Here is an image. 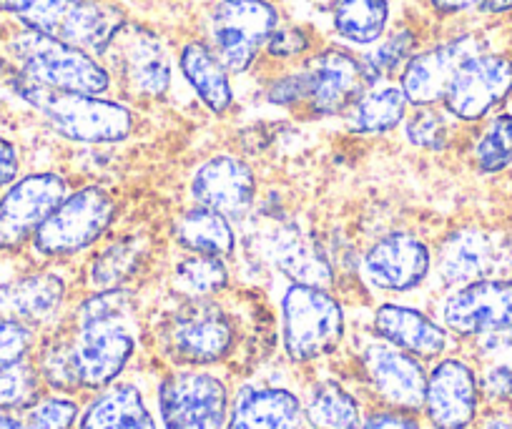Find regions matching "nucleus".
<instances>
[{
	"mask_svg": "<svg viewBox=\"0 0 512 429\" xmlns=\"http://www.w3.org/2000/svg\"><path fill=\"white\" fill-rule=\"evenodd\" d=\"M134 312L126 286L83 299L71 332L63 334L78 389L101 392L121 377L136 352Z\"/></svg>",
	"mask_w": 512,
	"mask_h": 429,
	"instance_id": "obj_1",
	"label": "nucleus"
},
{
	"mask_svg": "<svg viewBox=\"0 0 512 429\" xmlns=\"http://www.w3.org/2000/svg\"><path fill=\"white\" fill-rule=\"evenodd\" d=\"M11 86L28 106L36 108L53 131L76 143H121L136 128V116L128 106L103 96L71 93L33 83L21 73H11Z\"/></svg>",
	"mask_w": 512,
	"mask_h": 429,
	"instance_id": "obj_2",
	"label": "nucleus"
},
{
	"mask_svg": "<svg viewBox=\"0 0 512 429\" xmlns=\"http://www.w3.org/2000/svg\"><path fill=\"white\" fill-rule=\"evenodd\" d=\"M362 61L344 48H324L294 73L269 86L267 101L274 106L309 108L312 116H342L367 88Z\"/></svg>",
	"mask_w": 512,
	"mask_h": 429,
	"instance_id": "obj_3",
	"label": "nucleus"
},
{
	"mask_svg": "<svg viewBox=\"0 0 512 429\" xmlns=\"http://www.w3.org/2000/svg\"><path fill=\"white\" fill-rule=\"evenodd\" d=\"M16 71L46 88L103 96L111 88V71L91 53L68 46L61 38L23 31L11 43Z\"/></svg>",
	"mask_w": 512,
	"mask_h": 429,
	"instance_id": "obj_4",
	"label": "nucleus"
},
{
	"mask_svg": "<svg viewBox=\"0 0 512 429\" xmlns=\"http://www.w3.org/2000/svg\"><path fill=\"white\" fill-rule=\"evenodd\" d=\"M344 339V309L329 289L292 284L282 299V342L292 362L327 357Z\"/></svg>",
	"mask_w": 512,
	"mask_h": 429,
	"instance_id": "obj_5",
	"label": "nucleus"
},
{
	"mask_svg": "<svg viewBox=\"0 0 512 429\" xmlns=\"http://www.w3.org/2000/svg\"><path fill=\"white\" fill-rule=\"evenodd\" d=\"M118 216V201L103 186H83L61 201L46 224L33 234L38 254L61 259L96 246L111 231Z\"/></svg>",
	"mask_w": 512,
	"mask_h": 429,
	"instance_id": "obj_6",
	"label": "nucleus"
},
{
	"mask_svg": "<svg viewBox=\"0 0 512 429\" xmlns=\"http://www.w3.org/2000/svg\"><path fill=\"white\" fill-rule=\"evenodd\" d=\"M234 337L231 317L211 299L186 302L161 329L164 352L186 367H209L226 359Z\"/></svg>",
	"mask_w": 512,
	"mask_h": 429,
	"instance_id": "obj_7",
	"label": "nucleus"
},
{
	"mask_svg": "<svg viewBox=\"0 0 512 429\" xmlns=\"http://www.w3.org/2000/svg\"><path fill=\"white\" fill-rule=\"evenodd\" d=\"M229 389L204 369H179L161 379L159 414L164 429H226Z\"/></svg>",
	"mask_w": 512,
	"mask_h": 429,
	"instance_id": "obj_8",
	"label": "nucleus"
},
{
	"mask_svg": "<svg viewBox=\"0 0 512 429\" xmlns=\"http://www.w3.org/2000/svg\"><path fill=\"white\" fill-rule=\"evenodd\" d=\"M277 28L279 11L269 0H219L209 21L214 53L229 73L249 71Z\"/></svg>",
	"mask_w": 512,
	"mask_h": 429,
	"instance_id": "obj_9",
	"label": "nucleus"
},
{
	"mask_svg": "<svg viewBox=\"0 0 512 429\" xmlns=\"http://www.w3.org/2000/svg\"><path fill=\"white\" fill-rule=\"evenodd\" d=\"M512 96V58L505 53H477L452 78L442 106L452 118L477 123Z\"/></svg>",
	"mask_w": 512,
	"mask_h": 429,
	"instance_id": "obj_10",
	"label": "nucleus"
},
{
	"mask_svg": "<svg viewBox=\"0 0 512 429\" xmlns=\"http://www.w3.org/2000/svg\"><path fill=\"white\" fill-rule=\"evenodd\" d=\"M442 327L457 337H495L512 332V279H477L455 286L442 304Z\"/></svg>",
	"mask_w": 512,
	"mask_h": 429,
	"instance_id": "obj_11",
	"label": "nucleus"
},
{
	"mask_svg": "<svg viewBox=\"0 0 512 429\" xmlns=\"http://www.w3.org/2000/svg\"><path fill=\"white\" fill-rule=\"evenodd\" d=\"M118 81L134 98H161L171 86V61L154 31L126 23L106 51Z\"/></svg>",
	"mask_w": 512,
	"mask_h": 429,
	"instance_id": "obj_12",
	"label": "nucleus"
},
{
	"mask_svg": "<svg viewBox=\"0 0 512 429\" xmlns=\"http://www.w3.org/2000/svg\"><path fill=\"white\" fill-rule=\"evenodd\" d=\"M437 269L447 286H462L477 279H512V244L482 226H462L440 246Z\"/></svg>",
	"mask_w": 512,
	"mask_h": 429,
	"instance_id": "obj_13",
	"label": "nucleus"
},
{
	"mask_svg": "<svg viewBox=\"0 0 512 429\" xmlns=\"http://www.w3.org/2000/svg\"><path fill=\"white\" fill-rule=\"evenodd\" d=\"M362 269L379 292L405 294L425 284L430 276L432 249L415 231H390L369 246Z\"/></svg>",
	"mask_w": 512,
	"mask_h": 429,
	"instance_id": "obj_14",
	"label": "nucleus"
},
{
	"mask_svg": "<svg viewBox=\"0 0 512 429\" xmlns=\"http://www.w3.org/2000/svg\"><path fill=\"white\" fill-rule=\"evenodd\" d=\"M369 387L390 409L420 412L425 407L427 372L415 354L390 342H369L362 352Z\"/></svg>",
	"mask_w": 512,
	"mask_h": 429,
	"instance_id": "obj_15",
	"label": "nucleus"
},
{
	"mask_svg": "<svg viewBox=\"0 0 512 429\" xmlns=\"http://www.w3.org/2000/svg\"><path fill=\"white\" fill-rule=\"evenodd\" d=\"M68 194V181L51 171L16 181L0 199V246H18L33 239Z\"/></svg>",
	"mask_w": 512,
	"mask_h": 429,
	"instance_id": "obj_16",
	"label": "nucleus"
},
{
	"mask_svg": "<svg viewBox=\"0 0 512 429\" xmlns=\"http://www.w3.org/2000/svg\"><path fill=\"white\" fill-rule=\"evenodd\" d=\"M480 377L457 357H445L427 374L425 414L435 429H470L480 412Z\"/></svg>",
	"mask_w": 512,
	"mask_h": 429,
	"instance_id": "obj_17",
	"label": "nucleus"
},
{
	"mask_svg": "<svg viewBox=\"0 0 512 429\" xmlns=\"http://www.w3.org/2000/svg\"><path fill=\"white\" fill-rule=\"evenodd\" d=\"M482 53L480 38L465 33L452 41L437 43L427 51L415 53L402 68L400 88L405 91L410 106H437L445 98L452 78L467 58Z\"/></svg>",
	"mask_w": 512,
	"mask_h": 429,
	"instance_id": "obj_18",
	"label": "nucleus"
},
{
	"mask_svg": "<svg viewBox=\"0 0 512 429\" xmlns=\"http://www.w3.org/2000/svg\"><path fill=\"white\" fill-rule=\"evenodd\" d=\"M189 194L194 204L209 206L226 219H244L254 209L256 174L239 156H211L191 176Z\"/></svg>",
	"mask_w": 512,
	"mask_h": 429,
	"instance_id": "obj_19",
	"label": "nucleus"
},
{
	"mask_svg": "<svg viewBox=\"0 0 512 429\" xmlns=\"http://www.w3.org/2000/svg\"><path fill=\"white\" fill-rule=\"evenodd\" d=\"M302 399L284 387L246 384L236 392L226 429H304Z\"/></svg>",
	"mask_w": 512,
	"mask_h": 429,
	"instance_id": "obj_20",
	"label": "nucleus"
},
{
	"mask_svg": "<svg viewBox=\"0 0 512 429\" xmlns=\"http://www.w3.org/2000/svg\"><path fill=\"white\" fill-rule=\"evenodd\" d=\"M374 332L417 359H437L447 349V329L407 304L387 302L374 312Z\"/></svg>",
	"mask_w": 512,
	"mask_h": 429,
	"instance_id": "obj_21",
	"label": "nucleus"
},
{
	"mask_svg": "<svg viewBox=\"0 0 512 429\" xmlns=\"http://www.w3.org/2000/svg\"><path fill=\"white\" fill-rule=\"evenodd\" d=\"M267 251L272 264L287 276L292 284L319 286V289H332L334 266L327 259L317 241L309 239L304 231L294 226H279L267 239Z\"/></svg>",
	"mask_w": 512,
	"mask_h": 429,
	"instance_id": "obj_22",
	"label": "nucleus"
},
{
	"mask_svg": "<svg viewBox=\"0 0 512 429\" xmlns=\"http://www.w3.org/2000/svg\"><path fill=\"white\" fill-rule=\"evenodd\" d=\"M63 302L66 281L53 271H38L0 286V314L18 322H46L63 307Z\"/></svg>",
	"mask_w": 512,
	"mask_h": 429,
	"instance_id": "obj_23",
	"label": "nucleus"
},
{
	"mask_svg": "<svg viewBox=\"0 0 512 429\" xmlns=\"http://www.w3.org/2000/svg\"><path fill=\"white\" fill-rule=\"evenodd\" d=\"M78 429H161L136 384L118 382L101 389L86 407Z\"/></svg>",
	"mask_w": 512,
	"mask_h": 429,
	"instance_id": "obj_24",
	"label": "nucleus"
},
{
	"mask_svg": "<svg viewBox=\"0 0 512 429\" xmlns=\"http://www.w3.org/2000/svg\"><path fill=\"white\" fill-rule=\"evenodd\" d=\"M126 26L121 8L106 0H83L61 23L53 38H61L68 46H76L91 56H106L113 38Z\"/></svg>",
	"mask_w": 512,
	"mask_h": 429,
	"instance_id": "obj_25",
	"label": "nucleus"
},
{
	"mask_svg": "<svg viewBox=\"0 0 512 429\" xmlns=\"http://www.w3.org/2000/svg\"><path fill=\"white\" fill-rule=\"evenodd\" d=\"M171 236L186 254L226 259L236 249V231L231 226V219L201 204L186 206L176 216L174 224H171Z\"/></svg>",
	"mask_w": 512,
	"mask_h": 429,
	"instance_id": "obj_26",
	"label": "nucleus"
},
{
	"mask_svg": "<svg viewBox=\"0 0 512 429\" xmlns=\"http://www.w3.org/2000/svg\"><path fill=\"white\" fill-rule=\"evenodd\" d=\"M179 66L189 86L199 96V101L216 116H224L234 106V91H231L229 71L216 56L214 48L201 41H191L181 48Z\"/></svg>",
	"mask_w": 512,
	"mask_h": 429,
	"instance_id": "obj_27",
	"label": "nucleus"
},
{
	"mask_svg": "<svg viewBox=\"0 0 512 429\" xmlns=\"http://www.w3.org/2000/svg\"><path fill=\"white\" fill-rule=\"evenodd\" d=\"M407 101L405 91L395 83H372L362 91V96L354 101L349 108L347 126L354 133H364V136H382V133L395 131L402 126L407 118Z\"/></svg>",
	"mask_w": 512,
	"mask_h": 429,
	"instance_id": "obj_28",
	"label": "nucleus"
},
{
	"mask_svg": "<svg viewBox=\"0 0 512 429\" xmlns=\"http://www.w3.org/2000/svg\"><path fill=\"white\" fill-rule=\"evenodd\" d=\"M146 259H149V241L144 236H116L93 254L91 264H88V284L93 292L121 289L139 274Z\"/></svg>",
	"mask_w": 512,
	"mask_h": 429,
	"instance_id": "obj_29",
	"label": "nucleus"
},
{
	"mask_svg": "<svg viewBox=\"0 0 512 429\" xmlns=\"http://www.w3.org/2000/svg\"><path fill=\"white\" fill-rule=\"evenodd\" d=\"M304 407V422L312 429H359L362 412L359 404L342 384L319 382L309 392Z\"/></svg>",
	"mask_w": 512,
	"mask_h": 429,
	"instance_id": "obj_30",
	"label": "nucleus"
},
{
	"mask_svg": "<svg viewBox=\"0 0 512 429\" xmlns=\"http://www.w3.org/2000/svg\"><path fill=\"white\" fill-rule=\"evenodd\" d=\"M229 286V269L221 256L189 254L176 261L171 271V289L186 302L211 299Z\"/></svg>",
	"mask_w": 512,
	"mask_h": 429,
	"instance_id": "obj_31",
	"label": "nucleus"
},
{
	"mask_svg": "<svg viewBox=\"0 0 512 429\" xmlns=\"http://www.w3.org/2000/svg\"><path fill=\"white\" fill-rule=\"evenodd\" d=\"M390 21L387 0H339L334 6V31L349 43L369 46L382 38Z\"/></svg>",
	"mask_w": 512,
	"mask_h": 429,
	"instance_id": "obj_32",
	"label": "nucleus"
},
{
	"mask_svg": "<svg viewBox=\"0 0 512 429\" xmlns=\"http://www.w3.org/2000/svg\"><path fill=\"white\" fill-rule=\"evenodd\" d=\"M472 164L482 174H502L512 166V113L500 111L487 121L472 146Z\"/></svg>",
	"mask_w": 512,
	"mask_h": 429,
	"instance_id": "obj_33",
	"label": "nucleus"
},
{
	"mask_svg": "<svg viewBox=\"0 0 512 429\" xmlns=\"http://www.w3.org/2000/svg\"><path fill=\"white\" fill-rule=\"evenodd\" d=\"M415 48H417L415 33L407 31V28H400V31L390 33V36L384 38L372 53L359 58L369 86H372V83H379L382 78L392 76V73L402 71V68L407 66V61L415 56Z\"/></svg>",
	"mask_w": 512,
	"mask_h": 429,
	"instance_id": "obj_34",
	"label": "nucleus"
},
{
	"mask_svg": "<svg viewBox=\"0 0 512 429\" xmlns=\"http://www.w3.org/2000/svg\"><path fill=\"white\" fill-rule=\"evenodd\" d=\"M41 372L31 362L6 364L0 367V409L6 412H23L41 397Z\"/></svg>",
	"mask_w": 512,
	"mask_h": 429,
	"instance_id": "obj_35",
	"label": "nucleus"
},
{
	"mask_svg": "<svg viewBox=\"0 0 512 429\" xmlns=\"http://www.w3.org/2000/svg\"><path fill=\"white\" fill-rule=\"evenodd\" d=\"M405 136L415 149L437 154L450 146V121L435 106H420L412 116L405 118Z\"/></svg>",
	"mask_w": 512,
	"mask_h": 429,
	"instance_id": "obj_36",
	"label": "nucleus"
},
{
	"mask_svg": "<svg viewBox=\"0 0 512 429\" xmlns=\"http://www.w3.org/2000/svg\"><path fill=\"white\" fill-rule=\"evenodd\" d=\"M81 3L83 0H21L16 18L28 31L56 36L68 13L76 6H81Z\"/></svg>",
	"mask_w": 512,
	"mask_h": 429,
	"instance_id": "obj_37",
	"label": "nucleus"
},
{
	"mask_svg": "<svg viewBox=\"0 0 512 429\" xmlns=\"http://www.w3.org/2000/svg\"><path fill=\"white\" fill-rule=\"evenodd\" d=\"M31 324L18 322V319H0V367L21 362L33 347Z\"/></svg>",
	"mask_w": 512,
	"mask_h": 429,
	"instance_id": "obj_38",
	"label": "nucleus"
},
{
	"mask_svg": "<svg viewBox=\"0 0 512 429\" xmlns=\"http://www.w3.org/2000/svg\"><path fill=\"white\" fill-rule=\"evenodd\" d=\"M480 392L487 402L505 404L512 399V367L510 364H490L480 377Z\"/></svg>",
	"mask_w": 512,
	"mask_h": 429,
	"instance_id": "obj_39",
	"label": "nucleus"
},
{
	"mask_svg": "<svg viewBox=\"0 0 512 429\" xmlns=\"http://www.w3.org/2000/svg\"><path fill=\"white\" fill-rule=\"evenodd\" d=\"M267 53L272 58H299L309 51V36L302 28H277L267 41Z\"/></svg>",
	"mask_w": 512,
	"mask_h": 429,
	"instance_id": "obj_40",
	"label": "nucleus"
},
{
	"mask_svg": "<svg viewBox=\"0 0 512 429\" xmlns=\"http://www.w3.org/2000/svg\"><path fill=\"white\" fill-rule=\"evenodd\" d=\"M359 429H420V422L410 412L390 409V412L369 414Z\"/></svg>",
	"mask_w": 512,
	"mask_h": 429,
	"instance_id": "obj_41",
	"label": "nucleus"
},
{
	"mask_svg": "<svg viewBox=\"0 0 512 429\" xmlns=\"http://www.w3.org/2000/svg\"><path fill=\"white\" fill-rule=\"evenodd\" d=\"M18 169H21V156L11 141L0 138V191L16 181Z\"/></svg>",
	"mask_w": 512,
	"mask_h": 429,
	"instance_id": "obj_42",
	"label": "nucleus"
},
{
	"mask_svg": "<svg viewBox=\"0 0 512 429\" xmlns=\"http://www.w3.org/2000/svg\"><path fill=\"white\" fill-rule=\"evenodd\" d=\"M492 0H430V6L442 16H457V13L480 11L487 13Z\"/></svg>",
	"mask_w": 512,
	"mask_h": 429,
	"instance_id": "obj_43",
	"label": "nucleus"
},
{
	"mask_svg": "<svg viewBox=\"0 0 512 429\" xmlns=\"http://www.w3.org/2000/svg\"><path fill=\"white\" fill-rule=\"evenodd\" d=\"M0 429H36V424L28 417V409H23V414H0Z\"/></svg>",
	"mask_w": 512,
	"mask_h": 429,
	"instance_id": "obj_44",
	"label": "nucleus"
},
{
	"mask_svg": "<svg viewBox=\"0 0 512 429\" xmlns=\"http://www.w3.org/2000/svg\"><path fill=\"white\" fill-rule=\"evenodd\" d=\"M482 429H512V419L502 417V414H492L482 422Z\"/></svg>",
	"mask_w": 512,
	"mask_h": 429,
	"instance_id": "obj_45",
	"label": "nucleus"
},
{
	"mask_svg": "<svg viewBox=\"0 0 512 429\" xmlns=\"http://www.w3.org/2000/svg\"><path fill=\"white\" fill-rule=\"evenodd\" d=\"M490 16H502V13H512V0H492L487 8Z\"/></svg>",
	"mask_w": 512,
	"mask_h": 429,
	"instance_id": "obj_46",
	"label": "nucleus"
},
{
	"mask_svg": "<svg viewBox=\"0 0 512 429\" xmlns=\"http://www.w3.org/2000/svg\"><path fill=\"white\" fill-rule=\"evenodd\" d=\"M307 3H312L319 11H334V6H337L339 0H307Z\"/></svg>",
	"mask_w": 512,
	"mask_h": 429,
	"instance_id": "obj_47",
	"label": "nucleus"
},
{
	"mask_svg": "<svg viewBox=\"0 0 512 429\" xmlns=\"http://www.w3.org/2000/svg\"><path fill=\"white\" fill-rule=\"evenodd\" d=\"M18 6H21V0H0V11L3 13H13L16 16Z\"/></svg>",
	"mask_w": 512,
	"mask_h": 429,
	"instance_id": "obj_48",
	"label": "nucleus"
}]
</instances>
